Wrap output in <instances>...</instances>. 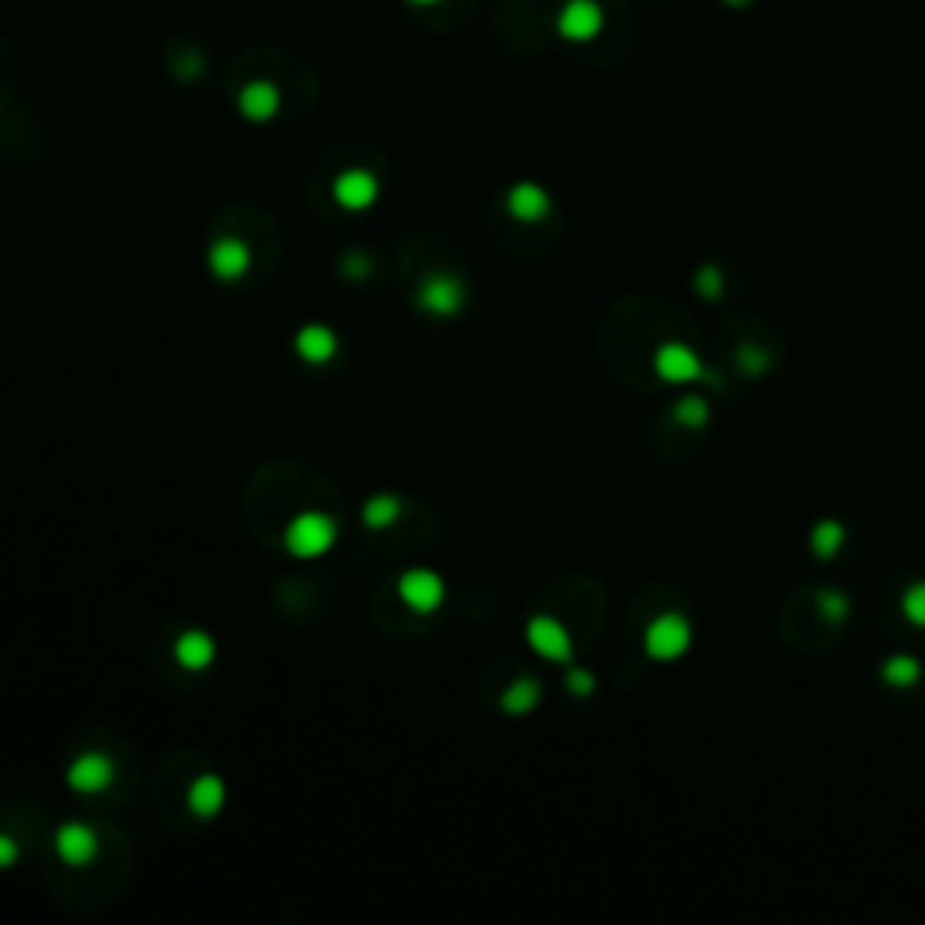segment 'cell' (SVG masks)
I'll use <instances>...</instances> for the list:
<instances>
[{
    "label": "cell",
    "mask_w": 925,
    "mask_h": 925,
    "mask_svg": "<svg viewBox=\"0 0 925 925\" xmlns=\"http://www.w3.org/2000/svg\"><path fill=\"white\" fill-rule=\"evenodd\" d=\"M337 520L323 514V510H304V514H296L286 531H282V547L290 550V557L296 561H318V557H326L329 550L337 547Z\"/></svg>",
    "instance_id": "cell-1"
},
{
    "label": "cell",
    "mask_w": 925,
    "mask_h": 925,
    "mask_svg": "<svg viewBox=\"0 0 925 925\" xmlns=\"http://www.w3.org/2000/svg\"><path fill=\"white\" fill-rule=\"evenodd\" d=\"M417 304L434 318H456L463 307H467V282H463L456 271H431V276L420 282Z\"/></svg>",
    "instance_id": "cell-2"
},
{
    "label": "cell",
    "mask_w": 925,
    "mask_h": 925,
    "mask_svg": "<svg viewBox=\"0 0 925 925\" xmlns=\"http://www.w3.org/2000/svg\"><path fill=\"white\" fill-rule=\"evenodd\" d=\"M687 647H691V622L676 611L658 614L644 630V651L655 661H676Z\"/></svg>",
    "instance_id": "cell-3"
},
{
    "label": "cell",
    "mask_w": 925,
    "mask_h": 925,
    "mask_svg": "<svg viewBox=\"0 0 925 925\" xmlns=\"http://www.w3.org/2000/svg\"><path fill=\"white\" fill-rule=\"evenodd\" d=\"M398 597L409 611L431 614L445 604V578L434 567H409L398 578Z\"/></svg>",
    "instance_id": "cell-4"
},
{
    "label": "cell",
    "mask_w": 925,
    "mask_h": 925,
    "mask_svg": "<svg viewBox=\"0 0 925 925\" xmlns=\"http://www.w3.org/2000/svg\"><path fill=\"white\" fill-rule=\"evenodd\" d=\"M553 26L567 44H589V40H597L604 30V8L597 0H564L553 19Z\"/></svg>",
    "instance_id": "cell-5"
},
{
    "label": "cell",
    "mask_w": 925,
    "mask_h": 925,
    "mask_svg": "<svg viewBox=\"0 0 925 925\" xmlns=\"http://www.w3.org/2000/svg\"><path fill=\"white\" fill-rule=\"evenodd\" d=\"M525 640L539 658L557 661V666H572V655H575L572 633H567L557 619H550V614H536V619L525 625Z\"/></svg>",
    "instance_id": "cell-6"
},
{
    "label": "cell",
    "mask_w": 925,
    "mask_h": 925,
    "mask_svg": "<svg viewBox=\"0 0 925 925\" xmlns=\"http://www.w3.org/2000/svg\"><path fill=\"white\" fill-rule=\"evenodd\" d=\"M116 781V763L105 752H80L73 763L66 766V785L77 796H98Z\"/></svg>",
    "instance_id": "cell-7"
},
{
    "label": "cell",
    "mask_w": 925,
    "mask_h": 925,
    "mask_svg": "<svg viewBox=\"0 0 925 925\" xmlns=\"http://www.w3.org/2000/svg\"><path fill=\"white\" fill-rule=\"evenodd\" d=\"M333 199L340 210H351V213H362L370 210L376 199H379V177L365 167H348L337 174L333 182Z\"/></svg>",
    "instance_id": "cell-8"
},
{
    "label": "cell",
    "mask_w": 925,
    "mask_h": 925,
    "mask_svg": "<svg viewBox=\"0 0 925 925\" xmlns=\"http://www.w3.org/2000/svg\"><path fill=\"white\" fill-rule=\"evenodd\" d=\"M250 265H254L250 246L243 239H235V235H224V239H213L207 246V268H210V276L221 282L243 279L246 271H250Z\"/></svg>",
    "instance_id": "cell-9"
},
{
    "label": "cell",
    "mask_w": 925,
    "mask_h": 925,
    "mask_svg": "<svg viewBox=\"0 0 925 925\" xmlns=\"http://www.w3.org/2000/svg\"><path fill=\"white\" fill-rule=\"evenodd\" d=\"M655 373L666 379V384H694V379H702V359L687 348V343H661L655 351Z\"/></svg>",
    "instance_id": "cell-10"
},
{
    "label": "cell",
    "mask_w": 925,
    "mask_h": 925,
    "mask_svg": "<svg viewBox=\"0 0 925 925\" xmlns=\"http://www.w3.org/2000/svg\"><path fill=\"white\" fill-rule=\"evenodd\" d=\"M55 853L69 868H84V864L94 860V853H98V835L84 821H66L55 832Z\"/></svg>",
    "instance_id": "cell-11"
},
{
    "label": "cell",
    "mask_w": 925,
    "mask_h": 925,
    "mask_svg": "<svg viewBox=\"0 0 925 925\" xmlns=\"http://www.w3.org/2000/svg\"><path fill=\"white\" fill-rule=\"evenodd\" d=\"M235 105H239L243 120L268 124V120H276L282 109V91L271 84V80H250V84H243L239 94H235Z\"/></svg>",
    "instance_id": "cell-12"
},
{
    "label": "cell",
    "mask_w": 925,
    "mask_h": 925,
    "mask_svg": "<svg viewBox=\"0 0 925 925\" xmlns=\"http://www.w3.org/2000/svg\"><path fill=\"white\" fill-rule=\"evenodd\" d=\"M293 351H296V359L307 362V365H326V362L337 359L340 337L329 326H323V323L301 326V329H296V337H293Z\"/></svg>",
    "instance_id": "cell-13"
},
{
    "label": "cell",
    "mask_w": 925,
    "mask_h": 925,
    "mask_svg": "<svg viewBox=\"0 0 925 925\" xmlns=\"http://www.w3.org/2000/svg\"><path fill=\"white\" fill-rule=\"evenodd\" d=\"M506 210H510V218H517V221H525V224H536L542 218H550L553 199H550L547 188L536 185V182H517L506 192Z\"/></svg>",
    "instance_id": "cell-14"
},
{
    "label": "cell",
    "mask_w": 925,
    "mask_h": 925,
    "mask_svg": "<svg viewBox=\"0 0 925 925\" xmlns=\"http://www.w3.org/2000/svg\"><path fill=\"white\" fill-rule=\"evenodd\" d=\"M185 803L199 821H210V817H218L224 810V803H229V785H224L221 774H199L192 785H188Z\"/></svg>",
    "instance_id": "cell-15"
},
{
    "label": "cell",
    "mask_w": 925,
    "mask_h": 925,
    "mask_svg": "<svg viewBox=\"0 0 925 925\" xmlns=\"http://www.w3.org/2000/svg\"><path fill=\"white\" fill-rule=\"evenodd\" d=\"M218 658V644L207 630H185L174 644V661L185 672H207Z\"/></svg>",
    "instance_id": "cell-16"
},
{
    "label": "cell",
    "mask_w": 925,
    "mask_h": 925,
    "mask_svg": "<svg viewBox=\"0 0 925 925\" xmlns=\"http://www.w3.org/2000/svg\"><path fill=\"white\" fill-rule=\"evenodd\" d=\"M401 510H406V503L395 492H376L362 506V525L370 531H387L401 520Z\"/></svg>",
    "instance_id": "cell-17"
},
{
    "label": "cell",
    "mask_w": 925,
    "mask_h": 925,
    "mask_svg": "<svg viewBox=\"0 0 925 925\" xmlns=\"http://www.w3.org/2000/svg\"><path fill=\"white\" fill-rule=\"evenodd\" d=\"M542 702V683L539 680H531V676H520V680H514L503 691V698H500V705H503V713H510V716H525V713H531V709H536Z\"/></svg>",
    "instance_id": "cell-18"
},
{
    "label": "cell",
    "mask_w": 925,
    "mask_h": 925,
    "mask_svg": "<svg viewBox=\"0 0 925 925\" xmlns=\"http://www.w3.org/2000/svg\"><path fill=\"white\" fill-rule=\"evenodd\" d=\"M842 542H846V528H842V520H817L810 528V550L813 557H821V561H832V557L842 550Z\"/></svg>",
    "instance_id": "cell-19"
},
{
    "label": "cell",
    "mask_w": 925,
    "mask_h": 925,
    "mask_svg": "<svg viewBox=\"0 0 925 925\" xmlns=\"http://www.w3.org/2000/svg\"><path fill=\"white\" fill-rule=\"evenodd\" d=\"M882 676H886V683H893V687H911L922 676V666H918V658H911V655H893V658H886Z\"/></svg>",
    "instance_id": "cell-20"
},
{
    "label": "cell",
    "mask_w": 925,
    "mask_h": 925,
    "mask_svg": "<svg viewBox=\"0 0 925 925\" xmlns=\"http://www.w3.org/2000/svg\"><path fill=\"white\" fill-rule=\"evenodd\" d=\"M672 417H676V423H683V426H705V420H709V401H705L702 395H687V398L676 401Z\"/></svg>",
    "instance_id": "cell-21"
},
{
    "label": "cell",
    "mask_w": 925,
    "mask_h": 925,
    "mask_svg": "<svg viewBox=\"0 0 925 925\" xmlns=\"http://www.w3.org/2000/svg\"><path fill=\"white\" fill-rule=\"evenodd\" d=\"M900 611H904V619L911 625L925 630V578H922V583H911L904 589V597H900Z\"/></svg>",
    "instance_id": "cell-22"
},
{
    "label": "cell",
    "mask_w": 925,
    "mask_h": 925,
    "mask_svg": "<svg viewBox=\"0 0 925 925\" xmlns=\"http://www.w3.org/2000/svg\"><path fill=\"white\" fill-rule=\"evenodd\" d=\"M723 282H727V279H723V271H719L716 265H705V268L694 276L698 293L709 296V301H716V296H723Z\"/></svg>",
    "instance_id": "cell-23"
},
{
    "label": "cell",
    "mask_w": 925,
    "mask_h": 925,
    "mask_svg": "<svg viewBox=\"0 0 925 925\" xmlns=\"http://www.w3.org/2000/svg\"><path fill=\"white\" fill-rule=\"evenodd\" d=\"M817 608H821V614L828 622H842L850 614V600L842 597V593H835V589H828V593H821V597H817Z\"/></svg>",
    "instance_id": "cell-24"
},
{
    "label": "cell",
    "mask_w": 925,
    "mask_h": 925,
    "mask_svg": "<svg viewBox=\"0 0 925 925\" xmlns=\"http://www.w3.org/2000/svg\"><path fill=\"white\" fill-rule=\"evenodd\" d=\"M564 683H567V691H572L575 698H589L593 691H597V676H593L589 669H583V666H572V669H567Z\"/></svg>",
    "instance_id": "cell-25"
},
{
    "label": "cell",
    "mask_w": 925,
    "mask_h": 925,
    "mask_svg": "<svg viewBox=\"0 0 925 925\" xmlns=\"http://www.w3.org/2000/svg\"><path fill=\"white\" fill-rule=\"evenodd\" d=\"M738 365L745 376H763L766 370V351L763 348H741L738 351Z\"/></svg>",
    "instance_id": "cell-26"
},
{
    "label": "cell",
    "mask_w": 925,
    "mask_h": 925,
    "mask_svg": "<svg viewBox=\"0 0 925 925\" xmlns=\"http://www.w3.org/2000/svg\"><path fill=\"white\" fill-rule=\"evenodd\" d=\"M340 271L348 279H365L373 271V265H370V257H365V254H351V257L340 260Z\"/></svg>",
    "instance_id": "cell-27"
},
{
    "label": "cell",
    "mask_w": 925,
    "mask_h": 925,
    "mask_svg": "<svg viewBox=\"0 0 925 925\" xmlns=\"http://www.w3.org/2000/svg\"><path fill=\"white\" fill-rule=\"evenodd\" d=\"M19 853H22V850H19V842L11 839L8 832H0V871H8L11 864L19 860Z\"/></svg>",
    "instance_id": "cell-28"
},
{
    "label": "cell",
    "mask_w": 925,
    "mask_h": 925,
    "mask_svg": "<svg viewBox=\"0 0 925 925\" xmlns=\"http://www.w3.org/2000/svg\"><path fill=\"white\" fill-rule=\"evenodd\" d=\"M752 0H723V8H734V11H741V8H749Z\"/></svg>",
    "instance_id": "cell-29"
},
{
    "label": "cell",
    "mask_w": 925,
    "mask_h": 925,
    "mask_svg": "<svg viewBox=\"0 0 925 925\" xmlns=\"http://www.w3.org/2000/svg\"><path fill=\"white\" fill-rule=\"evenodd\" d=\"M412 8H431V4H437V0H409Z\"/></svg>",
    "instance_id": "cell-30"
}]
</instances>
